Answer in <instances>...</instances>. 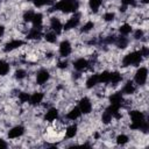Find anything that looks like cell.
Wrapping results in <instances>:
<instances>
[{
    "label": "cell",
    "instance_id": "4",
    "mask_svg": "<svg viewBox=\"0 0 149 149\" xmlns=\"http://www.w3.org/2000/svg\"><path fill=\"white\" fill-rule=\"evenodd\" d=\"M147 79H148V69L146 66H140L134 74V81L136 83V85L143 86L147 83Z\"/></svg>",
    "mask_w": 149,
    "mask_h": 149
},
{
    "label": "cell",
    "instance_id": "26",
    "mask_svg": "<svg viewBox=\"0 0 149 149\" xmlns=\"http://www.w3.org/2000/svg\"><path fill=\"white\" fill-rule=\"evenodd\" d=\"M132 30H133V28H132V26H130L129 23H123V24H121L120 28H119L120 34H121V35H125V36L129 35V34L132 33Z\"/></svg>",
    "mask_w": 149,
    "mask_h": 149
},
{
    "label": "cell",
    "instance_id": "31",
    "mask_svg": "<svg viewBox=\"0 0 149 149\" xmlns=\"http://www.w3.org/2000/svg\"><path fill=\"white\" fill-rule=\"evenodd\" d=\"M115 141H116V143H118L119 146H125V144H127V143L129 142V137H128V135H126V134H119V135L116 136Z\"/></svg>",
    "mask_w": 149,
    "mask_h": 149
},
{
    "label": "cell",
    "instance_id": "6",
    "mask_svg": "<svg viewBox=\"0 0 149 149\" xmlns=\"http://www.w3.org/2000/svg\"><path fill=\"white\" fill-rule=\"evenodd\" d=\"M58 51H59L61 57H63V58L68 57V56L71 54V51H72V45H71L70 41H68V40H63V41L59 43Z\"/></svg>",
    "mask_w": 149,
    "mask_h": 149
},
{
    "label": "cell",
    "instance_id": "41",
    "mask_svg": "<svg viewBox=\"0 0 149 149\" xmlns=\"http://www.w3.org/2000/svg\"><path fill=\"white\" fill-rule=\"evenodd\" d=\"M57 68L58 69H66L68 68V61H61V62H58Z\"/></svg>",
    "mask_w": 149,
    "mask_h": 149
},
{
    "label": "cell",
    "instance_id": "1",
    "mask_svg": "<svg viewBox=\"0 0 149 149\" xmlns=\"http://www.w3.org/2000/svg\"><path fill=\"white\" fill-rule=\"evenodd\" d=\"M129 118H130V128L135 130H142L147 132L148 130V121L146 120L144 113L139 111V109H133L129 112Z\"/></svg>",
    "mask_w": 149,
    "mask_h": 149
},
{
    "label": "cell",
    "instance_id": "25",
    "mask_svg": "<svg viewBox=\"0 0 149 149\" xmlns=\"http://www.w3.org/2000/svg\"><path fill=\"white\" fill-rule=\"evenodd\" d=\"M9 70H10L9 64H8L6 61H2V59H1V61H0V76L3 77V76H6V74H8Z\"/></svg>",
    "mask_w": 149,
    "mask_h": 149
},
{
    "label": "cell",
    "instance_id": "36",
    "mask_svg": "<svg viewBox=\"0 0 149 149\" xmlns=\"http://www.w3.org/2000/svg\"><path fill=\"white\" fill-rule=\"evenodd\" d=\"M29 98H30V95H29V93H27V92H20L19 93V100H20V102H28L29 101Z\"/></svg>",
    "mask_w": 149,
    "mask_h": 149
},
{
    "label": "cell",
    "instance_id": "20",
    "mask_svg": "<svg viewBox=\"0 0 149 149\" xmlns=\"http://www.w3.org/2000/svg\"><path fill=\"white\" fill-rule=\"evenodd\" d=\"M98 84H100V83H99V77H98V74H91V76L86 79V83H85V85H86L87 88H93V87H95Z\"/></svg>",
    "mask_w": 149,
    "mask_h": 149
},
{
    "label": "cell",
    "instance_id": "32",
    "mask_svg": "<svg viewBox=\"0 0 149 149\" xmlns=\"http://www.w3.org/2000/svg\"><path fill=\"white\" fill-rule=\"evenodd\" d=\"M93 28H94V22H93V21H87L86 23H84V24L81 26L80 31H81V33H88V31H91Z\"/></svg>",
    "mask_w": 149,
    "mask_h": 149
},
{
    "label": "cell",
    "instance_id": "21",
    "mask_svg": "<svg viewBox=\"0 0 149 149\" xmlns=\"http://www.w3.org/2000/svg\"><path fill=\"white\" fill-rule=\"evenodd\" d=\"M77 133H78V126L74 125V123L68 126L66 129H65V136H66L68 139H73V137L77 135Z\"/></svg>",
    "mask_w": 149,
    "mask_h": 149
},
{
    "label": "cell",
    "instance_id": "2",
    "mask_svg": "<svg viewBox=\"0 0 149 149\" xmlns=\"http://www.w3.org/2000/svg\"><path fill=\"white\" fill-rule=\"evenodd\" d=\"M79 8L78 0H61L54 5V10H61L63 13H74Z\"/></svg>",
    "mask_w": 149,
    "mask_h": 149
},
{
    "label": "cell",
    "instance_id": "42",
    "mask_svg": "<svg viewBox=\"0 0 149 149\" xmlns=\"http://www.w3.org/2000/svg\"><path fill=\"white\" fill-rule=\"evenodd\" d=\"M8 147V144H7V142L5 141V140H2V139H0V149H5V148H7Z\"/></svg>",
    "mask_w": 149,
    "mask_h": 149
},
{
    "label": "cell",
    "instance_id": "5",
    "mask_svg": "<svg viewBox=\"0 0 149 149\" xmlns=\"http://www.w3.org/2000/svg\"><path fill=\"white\" fill-rule=\"evenodd\" d=\"M78 107H79L81 114H90V113L92 112V102H91L90 98L83 97V98L79 100Z\"/></svg>",
    "mask_w": 149,
    "mask_h": 149
},
{
    "label": "cell",
    "instance_id": "24",
    "mask_svg": "<svg viewBox=\"0 0 149 149\" xmlns=\"http://www.w3.org/2000/svg\"><path fill=\"white\" fill-rule=\"evenodd\" d=\"M102 5V0H88V7L93 13H97Z\"/></svg>",
    "mask_w": 149,
    "mask_h": 149
},
{
    "label": "cell",
    "instance_id": "12",
    "mask_svg": "<svg viewBox=\"0 0 149 149\" xmlns=\"http://www.w3.org/2000/svg\"><path fill=\"white\" fill-rule=\"evenodd\" d=\"M88 65H90V62L84 57L78 58V59H76L73 62V69L76 71H84V70H86L88 68Z\"/></svg>",
    "mask_w": 149,
    "mask_h": 149
},
{
    "label": "cell",
    "instance_id": "35",
    "mask_svg": "<svg viewBox=\"0 0 149 149\" xmlns=\"http://www.w3.org/2000/svg\"><path fill=\"white\" fill-rule=\"evenodd\" d=\"M102 19H104V21H106V22H112V21L115 19V14H114L113 12H106V13L104 14Z\"/></svg>",
    "mask_w": 149,
    "mask_h": 149
},
{
    "label": "cell",
    "instance_id": "23",
    "mask_svg": "<svg viewBox=\"0 0 149 149\" xmlns=\"http://www.w3.org/2000/svg\"><path fill=\"white\" fill-rule=\"evenodd\" d=\"M31 22H33V27L42 28V23H43V15H42V13H35Z\"/></svg>",
    "mask_w": 149,
    "mask_h": 149
},
{
    "label": "cell",
    "instance_id": "3",
    "mask_svg": "<svg viewBox=\"0 0 149 149\" xmlns=\"http://www.w3.org/2000/svg\"><path fill=\"white\" fill-rule=\"evenodd\" d=\"M142 58H143V56L141 55L140 50L132 51V52L127 54L122 58V65L123 66H134V65H137V64H140L142 62Z\"/></svg>",
    "mask_w": 149,
    "mask_h": 149
},
{
    "label": "cell",
    "instance_id": "14",
    "mask_svg": "<svg viewBox=\"0 0 149 149\" xmlns=\"http://www.w3.org/2000/svg\"><path fill=\"white\" fill-rule=\"evenodd\" d=\"M50 28H51V30L55 31L56 34H61V31H62V29H63V24H62L59 17L54 16V17L50 19Z\"/></svg>",
    "mask_w": 149,
    "mask_h": 149
},
{
    "label": "cell",
    "instance_id": "30",
    "mask_svg": "<svg viewBox=\"0 0 149 149\" xmlns=\"http://www.w3.org/2000/svg\"><path fill=\"white\" fill-rule=\"evenodd\" d=\"M33 5L35 7H43V6H49L55 2V0H31Z\"/></svg>",
    "mask_w": 149,
    "mask_h": 149
},
{
    "label": "cell",
    "instance_id": "11",
    "mask_svg": "<svg viewBox=\"0 0 149 149\" xmlns=\"http://www.w3.org/2000/svg\"><path fill=\"white\" fill-rule=\"evenodd\" d=\"M108 101H109L111 105H118V106L121 107V106L123 105L125 99H123V95H122L121 92H114V93H112V94L109 95Z\"/></svg>",
    "mask_w": 149,
    "mask_h": 149
},
{
    "label": "cell",
    "instance_id": "7",
    "mask_svg": "<svg viewBox=\"0 0 149 149\" xmlns=\"http://www.w3.org/2000/svg\"><path fill=\"white\" fill-rule=\"evenodd\" d=\"M24 132H26L24 127H23V126H21V125H17V126L12 127V128L8 130L7 136H8V139H10V140L19 139V137H21V136L24 134Z\"/></svg>",
    "mask_w": 149,
    "mask_h": 149
},
{
    "label": "cell",
    "instance_id": "34",
    "mask_svg": "<svg viewBox=\"0 0 149 149\" xmlns=\"http://www.w3.org/2000/svg\"><path fill=\"white\" fill-rule=\"evenodd\" d=\"M14 74H15V78H16V79L22 80V79H24V78L27 77V71L23 70V69H17Z\"/></svg>",
    "mask_w": 149,
    "mask_h": 149
},
{
    "label": "cell",
    "instance_id": "29",
    "mask_svg": "<svg viewBox=\"0 0 149 149\" xmlns=\"http://www.w3.org/2000/svg\"><path fill=\"white\" fill-rule=\"evenodd\" d=\"M112 120H113V115H112L108 111L105 109V111L102 112V114H101V122L105 123V125H108V123L112 122Z\"/></svg>",
    "mask_w": 149,
    "mask_h": 149
},
{
    "label": "cell",
    "instance_id": "19",
    "mask_svg": "<svg viewBox=\"0 0 149 149\" xmlns=\"http://www.w3.org/2000/svg\"><path fill=\"white\" fill-rule=\"evenodd\" d=\"M135 90H136L135 84H134L132 80H128V81H127V83L123 85V87H122V94L130 95V94L135 93Z\"/></svg>",
    "mask_w": 149,
    "mask_h": 149
},
{
    "label": "cell",
    "instance_id": "22",
    "mask_svg": "<svg viewBox=\"0 0 149 149\" xmlns=\"http://www.w3.org/2000/svg\"><path fill=\"white\" fill-rule=\"evenodd\" d=\"M121 80H122V76H121L120 72H118V71L109 72V83H111V84L116 85V84H119Z\"/></svg>",
    "mask_w": 149,
    "mask_h": 149
},
{
    "label": "cell",
    "instance_id": "16",
    "mask_svg": "<svg viewBox=\"0 0 149 149\" xmlns=\"http://www.w3.org/2000/svg\"><path fill=\"white\" fill-rule=\"evenodd\" d=\"M57 118H58V109L55 107L49 108L44 114V120L48 122H54L55 120H57Z\"/></svg>",
    "mask_w": 149,
    "mask_h": 149
},
{
    "label": "cell",
    "instance_id": "17",
    "mask_svg": "<svg viewBox=\"0 0 149 149\" xmlns=\"http://www.w3.org/2000/svg\"><path fill=\"white\" fill-rule=\"evenodd\" d=\"M114 44H115L118 48H120V49H126V48L128 47V44H129V40H128L125 35H120L119 37L115 38Z\"/></svg>",
    "mask_w": 149,
    "mask_h": 149
},
{
    "label": "cell",
    "instance_id": "10",
    "mask_svg": "<svg viewBox=\"0 0 149 149\" xmlns=\"http://www.w3.org/2000/svg\"><path fill=\"white\" fill-rule=\"evenodd\" d=\"M22 45H23V41L22 40H12V41H9V42H7L5 44L3 51L5 52H10V51H13V50H15V49H17V48H20Z\"/></svg>",
    "mask_w": 149,
    "mask_h": 149
},
{
    "label": "cell",
    "instance_id": "43",
    "mask_svg": "<svg viewBox=\"0 0 149 149\" xmlns=\"http://www.w3.org/2000/svg\"><path fill=\"white\" fill-rule=\"evenodd\" d=\"M3 34H5V27L2 24H0V38L3 36Z\"/></svg>",
    "mask_w": 149,
    "mask_h": 149
},
{
    "label": "cell",
    "instance_id": "28",
    "mask_svg": "<svg viewBox=\"0 0 149 149\" xmlns=\"http://www.w3.org/2000/svg\"><path fill=\"white\" fill-rule=\"evenodd\" d=\"M44 40L48 43H56L57 41V34L55 31H48L44 34Z\"/></svg>",
    "mask_w": 149,
    "mask_h": 149
},
{
    "label": "cell",
    "instance_id": "44",
    "mask_svg": "<svg viewBox=\"0 0 149 149\" xmlns=\"http://www.w3.org/2000/svg\"><path fill=\"white\" fill-rule=\"evenodd\" d=\"M149 0H141V2H143V3H147Z\"/></svg>",
    "mask_w": 149,
    "mask_h": 149
},
{
    "label": "cell",
    "instance_id": "40",
    "mask_svg": "<svg viewBox=\"0 0 149 149\" xmlns=\"http://www.w3.org/2000/svg\"><path fill=\"white\" fill-rule=\"evenodd\" d=\"M136 0H121V3L123 6H134Z\"/></svg>",
    "mask_w": 149,
    "mask_h": 149
},
{
    "label": "cell",
    "instance_id": "9",
    "mask_svg": "<svg viewBox=\"0 0 149 149\" xmlns=\"http://www.w3.org/2000/svg\"><path fill=\"white\" fill-rule=\"evenodd\" d=\"M79 22H80V14H74L72 17H70V19L65 22V24L63 26V29H64V30L74 29V28L78 27Z\"/></svg>",
    "mask_w": 149,
    "mask_h": 149
},
{
    "label": "cell",
    "instance_id": "15",
    "mask_svg": "<svg viewBox=\"0 0 149 149\" xmlns=\"http://www.w3.org/2000/svg\"><path fill=\"white\" fill-rule=\"evenodd\" d=\"M43 99H44V94L42 92H34L29 98V104L31 106H37L43 101Z\"/></svg>",
    "mask_w": 149,
    "mask_h": 149
},
{
    "label": "cell",
    "instance_id": "38",
    "mask_svg": "<svg viewBox=\"0 0 149 149\" xmlns=\"http://www.w3.org/2000/svg\"><path fill=\"white\" fill-rule=\"evenodd\" d=\"M115 38H116V36H114V35L107 36V37L104 38V43H106V44H113L115 42Z\"/></svg>",
    "mask_w": 149,
    "mask_h": 149
},
{
    "label": "cell",
    "instance_id": "27",
    "mask_svg": "<svg viewBox=\"0 0 149 149\" xmlns=\"http://www.w3.org/2000/svg\"><path fill=\"white\" fill-rule=\"evenodd\" d=\"M99 77V83L101 84H109V71H102L98 74Z\"/></svg>",
    "mask_w": 149,
    "mask_h": 149
},
{
    "label": "cell",
    "instance_id": "18",
    "mask_svg": "<svg viewBox=\"0 0 149 149\" xmlns=\"http://www.w3.org/2000/svg\"><path fill=\"white\" fill-rule=\"evenodd\" d=\"M80 116H81V112H80L79 107H73V108H71V109L68 112V114H66V118H68L69 120H71V121H76V120L79 119Z\"/></svg>",
    "mask_w": 149,
    "mask_h": 149
},
{
    "label": "cell",
    "instance_id": "13",
    "mask_svg": "<svg viewBox=\"0 0 149 149\" xmlns=\"http://www.w3.org/2000/svg\"><path fill=\"white\" fill-rule=\"evenodd\" d=\"M42 37V28L40 27H33L27 33L28 40H40Z\"/></svg>",
    "mask_w": 149,
    "mask_h": 149
},
{
    "label": "cell",
    "instance_id": "33",
    "mask_svg": "<svg viewBox=\"0 0 149 149\" xmlns=\"http://www.w3.org/2000/svg\"><path fill=\"white\" fill-rule=\"evenodd\" d=\"M34 14H35V12L34 10H26L24 13H23V16H22V19H23V21L24 22H31V20H33V17H34Z\"/></svg>",
    "mask_w": 149,
    "mask_h": 149
},
{
    "label": "cell",
    "instance_id": "39",
    "mask_svg": "<svg viewBox=\"0 0 149 149\" xmlns=\"http://www.w3.org/2000/svg\"><path fill=\"white\" fill-rule=\"evenodd\" d=\"M140 52H141V55L143 56V57H147L148 55H149V49H148V47H142L141 49H140Z\"/></svg>",
    "mask_w": 149,
    "mask_h": 149
},
{
    "label": "cell",
    "instance_id": "8",
    "mask_svg": "<svg viewBox=\"0 0 149 149\" xmlns=\"http://www.w3.org/2000/svg\"><path fill=\"white\" fill-rule=\"evenodd\" d=\"M50 78V72L47 69H41L36 73V84L37 85H44Z\"/></svg>",
    "mask_w": 149,
    "mask_h": 149
},
{
    "label": "cell",
    "instance_id": "37",
    "mask_svg": "<svg viewBox=\"0 0 149 149\" xmlns=\"http://www.w3.org/2000/svg\"><path fill=\"white\" fill-rule=\"evenodd\" d=\"M143 34H144L143 30L139 28V29H136V30L134 31V38H135V40H141V38L143 37Z\"/></svg>",
    "mask_w": 149,
    "mask_h": 149
}]
</instances>
